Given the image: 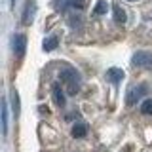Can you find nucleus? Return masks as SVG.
<instances>
[{
    "mask_svg": "<svg viewBox=\"0 0 152 152\" xmlns=\"http://www.w3.org/2000/svg\"><path fill=\"white\" fill-rule=\"evenodd\" d=\"M124 70L122 69H116V66H112V69H108L107 70V80L108 82H112V84H120L122 80H124Z\"/></svg>",
    "mask_w": 152,
    "mask_h": 152,
    "instance_id": "obj_7",
    "label": "nucleus"
},
{
    "mask_svg": "<svg viewBox=\"0 0 152 152\" xmlns=\"http://www.w3.org/2000/svg\"><path fill=\"white\" fill-rule=\"evenodd\" d=\"M141 112L142 114H152V99H146L141 104Z\"/></svg>",
    "mask_w": 152,
    "mask_h": 152,
    "instance_id": "obj_15",
    "label": "nucleus"
},
{
    "mask_svg": "<svg viewBox=\"0 0 152 152\" xmlns=\"http://www.w3.org/2000/svg\"><path fill=\"white\" fill-rule=\"evenodd\" d=\"M12 104H13V114H15V118H17L19 112H21V107H19V93L15 89L12 91Z\"/></svg>",
    "mask_w": 152,
    "mask_h": 152,
    "instance_id": "obj_13",
    "label": "nucleus"
},
{
    "mask_svg": "<svg viewBox=\"0 0 152 152\" xmlns=\"http://www.w3.org/2000/svg\"><path fill=\"white\" fill-rule=\"evenodd\" d=\"M107 10H108L107 0H97V4H95V8H93V13L95 15H103V13H107Z\"/></svg>",
    "mask_w": 152,
    "mask_h": 152,
    "instance_id": "obj_11",
    "label": "nucleus"
},
{
    "mask_svg": "<svg viewBox=\"0 0 152 152\" xmlns=\"http://www.w3.org/2000/svg\"><path fill=\"white\" fill-rule=\"evenodd\" d=\"M112 13H114V21H116L118 25H124V23L127 21L126 10H124L120 4H114V6H112Z\"/></svg>",
    "mask_w": 152,
    "mask_h": 152,
    "instance_id": "obj_8",
    "label": "nucleus"
},
{
    "mask_svg": "<svg viewBox=\"0 0 152 152\" xmlns=\"http://www.w3.org/2000/svg\"><path fill=\"white\" fill-rule=\"evenodd\" d=\"M131 63L135 66H141V69L152 70V53L150 51H137V53L131 57Z\"/></svg>",
    "mask_w": 152,
    "mask_h": 152,
    "instance_id": "obj_2",
    "label": "nucleus"
},
{
    "mask_svg": "<svg viewBox=\"0 0 152 152\" xmlns=\"http://www.w3.org/2000/svg\"><path fill=\"white\" fill-rule=\"evenodd\" d=\"M57 44H59V40H57V36H50L44 40V44H42V48H44V51H53Z\"/></svg>",
    "mask_w": 152,
    "mask_h": 152,
    "instance_id": "obj_10",
    "label": "nucleus"
},
{
    "mask_svg": "<svg viewBox=\"0 0 152 152\" xmlns=\"http://www.w3.org/2000/svg\"><path fill=\"white\" fill-rule=\"evenodd\" d=\"M86 6V0H72V8L74 10H82Z\"/></svg>",
    "mask_w": 152,
    "mask_h": 152,
    "instance_id": "obj_17",
    "label": "nucleus"
},
{
    "mask_svg": "<svg viewBox=\"0 0 152 152\" xmlns=\"http://www.w3.org/2000/svg\"><path fill=\"white\" fill-rule=\"evenodd\" d=\"M34 13H36V2H34V0H27L25 12H23V17H21L23 25H31L32 19H34Z\"/></svg>",
    "mask_w": 152,
    "mask_h": 152,
    "instance_id": "obj_4",
    "label": "nucleus"
},
{
    "mask_svg": "<svg viewBox=\"0 0 152 152\" xmlns=\"http://www.w3.org/2000/svg\"><path fill=\"white\" fill-rule=\"evenodd\" d=\"M129 2H135V0H129Z\"/></svg>",
    "mask_w": 152,
    "mask_h": 152,
    "instance_id": "obj_18",
    "label": "nucleus"
},
{
    "mask_svg": "<svg viewBox=\"0 0 152 152\" xmlns=\"http://www.w3.org/2000/svg\"><path fill=\"white\" fill-rule=\"evenodd\" d=\"M57 12H66L69 8H72V0H55Z\"/></svg>",
    "mask_w": 152,
    "mask_h": 152,
    "instance_id": "obj_14",
    "label": "nucleus"
},
{
    "mask_svg": "<svg viewBox=\"0 0 152 152\" xmlns=\"http://www.w3.org/2000/svg\"><path fill=\"white\" fill-rule=\"evenodd\" d=\"M72 137H76V139H82V137H86V133H88V126H86L84 122H78L72 126Z\"/></svg>",
    "mask_w": 152,
    "mask_h": 152,
    "instance_id": "obj_9",
    "label": "nucleus"
},
{
    "mask_svg": "<svg viewBox=\"0 0 152 152\" xmlns=\"http://www.w3.org/2000/svg\"><path fill=\"white\" fill-rule=\"evenodd\" d=\"M2 133H8V104L6 101H2Z\"/></svg>",
    "mask_w": 152,
    "mask_h": 152,
    "instance_id": "obj_12",
    "label": "nucleus"
},
{
    "mask_svg": "<svg viewBox=\"0 0 152 152\" xmlns=\"http://www.w3.org/2000/svg\"><path fill=\"white\" fill-rule=\"evenodd\" d=\"M146 86L145 84H141V86H137V88H131L129 91H127V95H126V104L127 107H133L137 101H141V97L146 93Z\"/></svg>",
    "mask_w": 152,
    "mask_h": 152,
    "instance_id": "obj_3",
    "label": "nucleus"
},
{
    "mask_svg": "<svg viewBox=\"0 0 152 152\" xmlns=\"http://www.w3.org/2000/svg\"><path fill=\"white\" fill-rule=\"evenodd\" d=\"M59 80L65 84V88H66V93L69 95H76L80 91V74H78V70L72 69V66H65V69H61L59 70Z\"/></svg>",
    "mask_w": 152,
    "mask_h": 152,
    "instance_id": "obj_1",
    "label": "nucleus"
},
{
    "mask_svg": "<svg viewBox=\"0 0 152 152\" xmlns=\"http://www.w3.org/2000/svg\"><path fill=\"white\" fill-rule=\"evenodd\" d=\"M27 50V36L25 34H15L13 36V51L17 57H23Z\"/></svg>",
    "mask_w": 152,
    "mask_h": 152,
    "instance_id": "obj_5",
    "label": "nucleus"
},
{
    "mask_svg": "<svg viewBox=\"0 0 152 152\" xmlns=\"http://www.w3.org/2000/svg\"><path fill=\"white\" fill-rule=\"evenodd\" d=\"M51 95H53V103L57 104V107H65V93L63 89H61V84L55 82L53 86H51Z\"/></svg>",
    "mask_w": 152,
    "mask_h": 152,
    "instance_id": "obj_6",
    "label": "nucleus"
},
{
    "mask_svg": "<svg viewBox=\"0 0 152 152\" xmlns=\"http://www.w3.org/2000/svg\"><path fill=\"white\" fill-rule=\"evenodd\" d=\"M69 23H70V27H80V25H82V17H80V15H72V17H69Z\"/></svg>",
    "mask_w": 152,
    "mask_h": 152,
    "instance_id": "obj_16",
    "label": "nucleus"
}]
</instances>
